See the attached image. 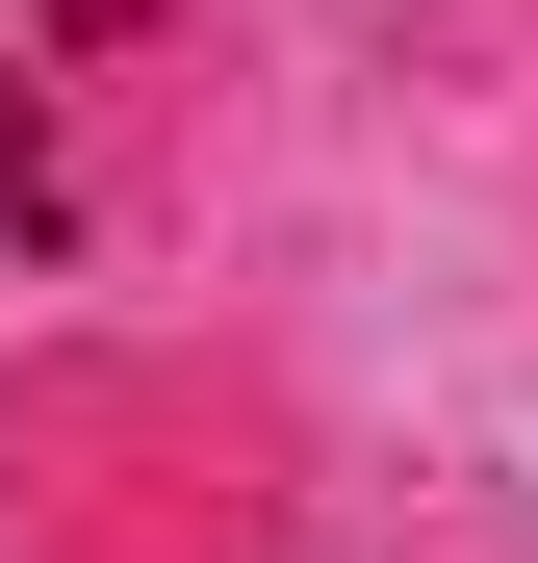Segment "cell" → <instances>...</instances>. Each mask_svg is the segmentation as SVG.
I'll use <instances>...</instances> for the list:
<instances>
[]
</instances>
